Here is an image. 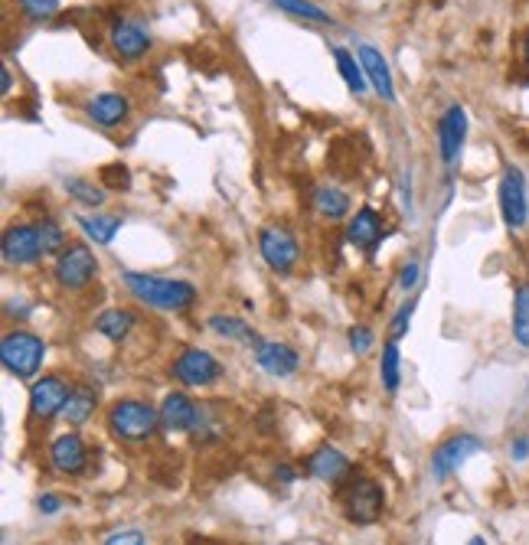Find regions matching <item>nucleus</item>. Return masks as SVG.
I'll return each instance as SVG.
<instances>
[{"mask_svg":"<svg viewBox=\"0 0 529 545\" xmlns=\"http://www.w3.org/2000/svg\"><path fill=\"white\" fill-rule=\"evenodd\" d=\"M125 288L138 297L141 304L154 307V311H190L196 304V288L183 278H161V275H144V271H121Z\"/></svg>","mask_w":529,"mask_h":545,"instance_id":"1","label":"nucleus"},{"mask_svg":"<svg viewBox=\"0 0 529 545\" xmlns=\"http://www.w3.org/2000/svg\"><path fill=\"white\" fill-rule=\"evenodd\" d=\"M161 428V408L141 399H118L108 408V431L128 444L151 441Z\"/></svg>","mask_w":529,"mask_h":545,"instance_id":"2","label":"nucleus"},{"mask_svg":"<svg viewBox=\"0 0 529 545\" xmlns=\"http://www.w3.org/2000/svg\"><path fill=\"white\" fill-rule=\"evenodd\" d=\"M337 497H340V506H343V516H347L350 523H356V526L376 523V519L383 516V510H386V493L373 477L350 474L347 480L337 483Z\"/></svg>","mask_w":529,"mask_h":545,"instance_id":"3","label":"nucleus"},{"mask_svg":"<svg viewBox=\"0 0 529 545\" xmlns=\"http://www.w3.org/2000/svg\"><path fill=\"white\" fill-rule=\"evenodd\" d=\"M46 359V343L30 330H10L0 340V363L10 376L17 379H36Z\"/></svg>","mask_w":529,"mask_h":545,"instance_id":"4","label":"nucleus"},{"mask_svg":"<svg viewBox=\"0 0 529 545\" xmlns=\"http://www.w3.org/2000/svg\"><path fill=\"white\" fill-rule=\"evenodd\" d=\"M53 275H56L59 288L82 291V288H89L98 275V258L85 242H69L66 249L56 255Z\"/></svg>","mask_w":529,"mask_h":545,"instance_id":"5","label":"nucleus"},{"mask_svg":"<svg viewBox=\"0 0 529 545\" xmlns=\"http://www.w3.org/2000/svg\"><path fill=\"white\" fill-rule=\"evenodd\" d=\"M170 373H174V379L183 382L187 389H206V386H216V382L223 379V363H219L209 350L187 346V350L174 359Z\"/></svg>","mask_w":529,"mask_h":545,"instance_id":"6","label":"nucleus"},{"mask_svg":"<svg viewBox=\"0 0 529 545\" xmlns=\"http://www.w3.org/2000/svg\"><path fill=\"white\" fill-rule=\"evenodd\" d=\"M258 252H262L268 268L278 271V275H288V271L298 265L301 245H298V239H294V232L288 226L268 222V226L258 229Z\"/></svg>","mask_w":529,"mask_h":545,"instance_id":"7","label":"nucleus"},{"mask_svg":"<svg viewBox=\"0 0 529 545\" xmlns=\"http://www.w3.org/2000/svg\"><path fill=\"white\" fill-rule=\"evenodd\" d=\"M500 216L507 229H523L529 219V196H526V177L516 167H503L500 187H497Z\"/></svg>","mask_w":529,"mask_h":545,"instance_id":"8","label":"nucleus"},{"mask_svg":"<svg viewBox=\"0 0 529 545\" xmlns=\"http://www.w3.org/2000/svg\"><path fill=\"white\" fill-rule=\"evenodd\" d=\"M43 255L46 252H43L36 222H14V226H7V232H4V262L7 265L27 268V265L40 262Z\"/></svg>","mask_w":529,"mask_h":545,"instance_id":"9","label":"nucleus"},{"mask_svg":"<svg viewBox=\"0 0 529 545\" xmlns=\"http://www.w3.org/2000/svg\"><path fill=\"white\" fill-rule=\"evenodd\" d=\"M477 451H484V441L471 435V431H458V435H451L448 441H441L435 454H432V474L438 480H448L454 470H458L467 457H474Z\"/></svg>","mask_w":529,"mask_h":545,"instance_id":"10","label":"nucleus"},{"mask_svg":"<svg viewBox=\"0 0 529 545\" xmlns=\"http://www.w3.org/2000/svg\"><path fill=\"white\" fill-rule=\"evenodd\" d=\"M464 141H467V111L464 105H448L445 115L438 118V154H441V164L454 167L458 157L464 151Z\"/></svg>","mask_w":529,"mask_h":545,"instance_id":"11","label":"nucleus"},{"mask_svg":"<svg viewBox=\"0 0 529 545\" xmlns=\"http://www.w3.org/2000/svg\"><path fill=\"white\" fill-rule=\"evenodd\" d=\"M69 392H72V386H69L63 376H43V379H36L33 386H30V415L40 418V421H49V418L63 415Z\"/></svg>","mask_w":529,"mask_h":545,"instance_id":"12","label":"nucleus"},{"mask_svg":"<svg viewBox=\"0 0 529 545\" xmlns=\"http://www.w3.org/2000/svg\"><path fill=\"white\" fill-rule=\"evenodd\" d=\"M356 59H360V66L366 72L369 89H373L379 98H383L386 105H396V82H392V72H389L386 56L379 53L373 43H360V46H356Z\"/></svg>","mask_w":529,"mask_h":545,"instance_id":"13","label":"nucleus"},{"mask_svg":"<svg viewBox=\"0 0 529 545\" xmlns=\"http://www.w3.org/2000/svg\"><path fill=\"white\" fill-rule=\"evenodd\" d=\"M252 353H255V363L275 379L294 376V373H298V366H301L298 350L288 346V343H278V340H258V346Z\"/></svg>","mask_w":529,"mask_h":545,"instance_id":"14","label":"nucleus"},{"mask_svg":"<svg viewBox=\"0 0 529 545\" xmlns=\"http://www.w3.org/2000/svg\"><path fill=\"white\" fill-rule=\"evenodd\" d=\"M196 415H200V402H193L187 392H167L161 402V428L167 435H180V431H193Z\"/></svg>","mask_w":529,"mask_h":545,"instance_id":"15","label":"nucleus"},{"mask_svg":"<svg viewBox=\"0 0 529 545\" xmlns=\"http://www.w3.org/2000/svg\"><path fill=\"white\" fill-rule=\"evenodd\" d=\"M304 470L311 477H317V480H324V483H337L340 480H347L350 474H353V467H350V457L343 454V451H337L334 444H321L311 457H307V464H304Z\"/></svg>","mask_w":529,"mask_h":545,"instance_id":"16","label":"nucleus"},{"mask_svg":"<svg viewBox=\"0 0 529 545\" xmlns=\"http://www.w3.org/2000/svg\"><path fill=\"white\" fill-rule=\"evenodd\" d=\"M49 464L59 474H82L85 464H89V448H85L82 435H76V431L59 435L53 441V448H49Z\"/></svg>","mask_w":529,"mask_h":545,"instance_id":"17","label":"nucleus"},{"mask_svg":"<svg viewBox=\"0 0 529 545\" xmlns=\"http://www.w3.org/2000/svg\"><path fill=\"white\" fill-rule=\"evenodd\" d=\"M112 49L121 59L134 63V59H141L147 49H151V33H147V27L141 20H115Z\"/></svg>","mask_w":529,"mask_h":545,"instance_id":"18","label":"nucleus"},{"mask_svg":"<svg viewBox=\"0 0 529 545\" xmlns=\"http://www.w3.org/2000/svg\"><path fill=\"white\" fill-rule=\"evenodd\" d=\"M128 98L121 95V92H102V95H95L89 98V105H85V115H89L98 128H118V125H125L128 121Z\"/></svg>","mask_w":529,"mask_h":545,"instance_id":"19","label":"nucleus"},{"mask_svg":"<svg viewBox=\"0 0 529 545\" xmlns=\"http://www.w3.org/2000/svg\"><path fill=\"white\" fill-rule=\"evenodd\" d=\"M383 239V216L373 206H360L347 222V242L356 249H376Z\"/></svg>","mask_w":529,"mask_h":545,"instance_id":"20","label":"nucleus"},{"mask_svg":"<svg viewBox=\"0 0 529 545\" xmlns=\"http://www.w3.org/2000/svg\"><path fill=\"white\" fill-rule=\"evenodd\" d=\"M134 327H138V317H134V311H128V307H108V311L95 317V333H102V337L112 343H121Z\"/></svg>","mask_w":529,"mask_h":545,"instance_id":"21","label":"nucleus"},{"mask_svg":"<svg viewBox=\"0 0 529 545\" xmlns=\"http://www.w3.org/2000/svg\"><path fill=\"white\" fill-rule=\"evenodd\" d=\"M314 209L321 213L324 219L337 222V219H347L350 213V193L343 187H334V183H321V187L314 190Z\"/></svg>","mask_w":529,"mask_h":545,"instance_id":"22","label":"nucleus"},{"mask_svg":"<svg viewBox=\"0 0 529 545\" xmlns=\"http://www.w3.org/2000/svg\"><path fill=\"white\" fill-rule=\"evenodd\" d=\"M98 405V392L95 386H89V382H76L66 399V408H63V418L69 421V425H85V421L92 418Z\"/></svg>","mask_w":529,"mask_h":545,"instance_id":"23","label":"nucleus"},{"mask_svg":"<svg viewBox=\"0 0 529 545\" xmlns=\"http://www.w3.org/2000/svg\"><path fill=\"white\" fill-rule=\"evenodd\" d=\"M206 327L213 330L216 337H223V340H236V343H245V346H252V350L258 346V340H262V337H258V333L249 327V324H245L242 317H232V314H213V317L206 320Z\"/></svg>","mask_w":529,"mask_h":545,"instance_id":"24","label":"nucleus"},{"mask_svg":"<svg viewBox=\"0 0 529 545\" xmlns=\"http://www.w3.org/2000/svg\"><path fill=\"white\" fill-rule=\"evenodd\" d=\"M82 232L89 235L95 245H112L115 235L121 229V216H108V213H85L79 216Z\"/></svg>","mask_w":529,"mask_h":545,"instance_id":"25","label":"nucleus"},{"mask_svg":"<svg viewBox=\"0 0 529 545\" xmlns=\"http://www.w3.org/2000/svg\"><path fill=\"white\" fill-rule=\"evenodd\" d=\"M334 59H337V69H340L343 82H347V89L353 95H366L369 82H366V72L360 66V59H356L350 49H343V46H334Z\"/></svg>","mask_w":529,"mask_h":545,"instance_id":"26","label":"nucleus"},{"mask_svg":"<svg viewBox=\"0 0 529 545\" xmlns=\"http://www.w3.org/2000/svg\"><path fill=\"white\" fill-rule=\"evenodd\" d=\"M66 193L72 196L76 203H82V206H89V209H98L105 200H108V190L98 183L95 187V180H89V177H69L66 180Z\"/></svg>","mask_w":529,"mask_h":545,"instance_id":"27","label":"nucleus"},{"mask_svg":"<svg viewBox=\"0 0 529 545\" xmlns=\"http://www.w3.org/2000/svg\"><path fill=\"white\" fill-rule=\"evenodd\" d=\"M272 4L281 10V14H291V17L307 20V23H321V27L334 23V17H330L324 7H317L314 0H272Z\"/></svg>","mask_w":529,"mask_h":545,"instance_id":"28","label":"nucleus"},{"mask_svg":"<svg viewBox=\"0 0 529 545\" xmlns=\"http://www.w3.org/2000/svg\"><path fill=\"white\" fill-rule=\"evenodd\" d=\"M379 376H383V389L396 392L402 382V356H399V343L389 340L383 346V359H379Z\"/></svg>","mask_w":529,"mask_h":545,"instance_id":"29","label":"nucleus"},{"mask_svg":"<svg viewBox=\"0 0 529 545\" xmlns=\"http://www.w3.org/2000/svg\"><path fill=\"white\" fill-rule=\"evenodd\" d=\"M513 337L529 350V284H520L513 294Z\"/></svg>","mask_w":529,"mask_h":545,"instance_id":"30","label":"nucleus"},{"mask_svg":"<svg viewBox=\"0 0 529 545\" xmlns=\"http://www.w3.org/2000/svg\"><path fill=\"white\" fill-rule=\"evenodd\" d=\"M36 229H40V242H43L46 255H59L69 245L66 232H63V226H59L56 219H40V222H36Z\"/></svg>","mask_w":529,"mask_h":545,"instance_id":"31","label":"nucleus"},{"mask_svg":"<svg viewBox=\"0 0 529 545\" xmlns=\"http://www.w3.org/2000/svg\"><path fill=\"white\" fill-rule=\"evenodd\" d=\"M59 4H63V0H17V10H20L23 20L40 23V20L53 17L56 10H59Z\"/></svg>","mask_w":529,"mask_h":545,"instance_id":"32","label":"nucleus"},{"mask_svg":"<svg viewBox=\"0 0 529 545\" xmlns=\"http://www.w3.org/2000/svg\"><path fill=\"white\" fill-rule=\"evenodd\" d=\"M98 177H102V187L112 190V193L131 187V170L125 164H108V167H102V173H98Z\"/></svg>","mask_w":529,"mask_h":545,"instance_id":"33","label":"nucleus"},{"mask_svg":"<svg viewBox=\"0 0 529 545\" xmlns=\"http://www.w3.org/2000/svg\"><path fill=\"white\" fill-rule=\"evenodd\" d=\"M347 343H350V350H353L356 356H363V353L373 350L376 337H373V330H369V327H363V324H353V327L347 330Z\"/></svg>","mask_w":529,"mask_h":545,"instance_id":"34","label":"nucleus"},{"mask_svg":"<svg viewBox=\"0 0 529 545\" xmlns=\"http://www.w3.org/2000/svg\"><path fill=\"white\" fill-rule=\"evenodd\" d=\"M412 314H415V301H405L399 307V314L392 317V327H389V340H402L405 333H409V324H412Z\"/></svg>","mask_w":529,"mask_h":545,"instance_id":"35","label":"nucleus"},{"mask_svg":"<svg viewBox=\"0 0 529 545\" xmlns=\"http://www.w3.org/2000/svg\"><path fill=\"white\" fill-rule=\"evenodd\" d=\"M144 542H147V536L141 529H118L105 539V545H144Z\"/></svg>","mask_w":529,"mask_h":545,"instance_id":"36","label":"nucleus"},{"mask_svg":"<svg viewBox=\"0 0 529 545\" xmlns=\"http://www.w3.org/2000/svg\"><path fill=\"white\" fill-rule=\"evenodd\" d=\"M36 506H40L43 516H56L59 510H63V497H56V493H40Z\"/></svg>","mask_w":529,"mask_h":545,"instance_id":"37","label":"nucleus"},{"mask_svg":"<svg viewBox=\"0 0 529 545\" xmlns=\"http://www.w3.org/2000/svg\"><path fill=\"white\" fill-rule=\"evenodd\" d=\"M418 275H422V268H418V262H409L402 268V275H399V288L402 291H412L415 284H418Z\"/></svg>","mask_w":529,"mask_h":545,"instance_id":"38","label":"nucleus"},{"mask_svg":"<svg viewBox=\"0 0 529 545\" xmlns=\"http://www.w3.org/2000/svg\"><path fill=\"white\" fill-rule=\"evenodd\" d=\"M272 477H275V483H281V487H288V483L298 480V470H294L291 464H278V467L272 470Z\"/></svg>","mask_w":529,"mask_h":545,"instance_id":"39","label":"nucleus"},{"mask_svg":"<svg viewBox=\"0 0 529 545\" xmlns=\"http://www.w3.org/2000/svg\"><path fill=\"white\" fill-rule=\"evenodd\" d=\"M510 457H513V461H526V457H529V438L526 435L510 441Z\"/></svg>","mask_w":529,"mask_h":545,"instance_id":"40","label":"nucleus"},{"mask_svg":"<svg viewBox=\"0 0 529 545\" xmlns=\"http://www.w3.org/2000/svg\"><path fill=\"white\" fill-rule=\"evenodd\" d=\"M10 89H14V76H10V69L4 66L0 69V95H10Z\"/></svg>","mask_w":529,"mask_h":545,"instance_id":"41","label":"nucleus"},{"mask_svg":"<svg viewBox=\"0 0 529 545\" xmlns=\"http://www.w3.org/2000/svg\"><path fill=\"white\" fill-rule=\"evenodd\" d=\"M523 59H526V66H529V30L523 33Z\"/></svg>","mask_w":529,"mask_h":545,"instance_id":"42","label":"nucleus"},{"mask_svg":"<svg viewBox=\"0 0 529 545\" xmlns=\"http://www.w3.org/2000/svg\"><path fill=\"white\" fill-rule=\"evenodd\" d=\"M467 545H487V542H484L481 536H474V539H471V542H467Z\"/></svg>","mask_w":529,"mask_h":545,"instance_id":"43","label":"nucleus"}]
</instances>
